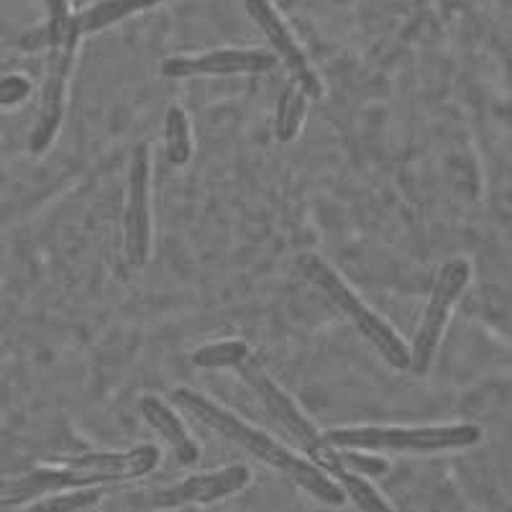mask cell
Returning <instances> with one entry per match:
<instances>
[{
    "label": "cell",
    "instance_id": "obj_18",
    "mask_svg": "<svg viewBox=\"0 0 512 512\" xmlns=\"http://www.w3.org/2000/svg\"><path fill=\"white\" fill-rule=\"evenodd\" d=\"M29 93H31V85L26 77L21 75L3 77V80H0V108L21 103V100L29 98Z\"/></svg>",
    "mask_w": 512,
    "mask_h": 512
},
{
    "label": "cell",
    "instance_id": "obj_5",
    "mask_svg": "<svg viewBox=\"0 0 512 512\" xmlns=\"http://www.w3.org/2000/svg\"><path fill=\"white\" fill-rule=\"evenodd\" d=\"M297 269L354 323L356 331L367 338L392 369H400V372L410 369V349L402 344V338L392 331L387 320H382L374 310L361 303V297H356V292L341 280V274L331 264L323 262L315 254H300L297 256Z\"/></svg>",
    "mask_w": 512,
    "mask_h": 512
},
{
    "label": "cell",
    "instance_id": "obj_4",
    "mask_svg": "<svg viewBox=\"0 0 512 512\" xmlns=\"http://www.w3.org/2000/svg\"><path fill=\"white\" fill-rule=\"evenodd\" d=\"M484 431L477 423L423 425V428H333L326 441L336 448L359 451H408V454H438V451H464L479 446Z\"/></svg>",
    "mask_w": 512,
    "mask_h": 512
},
{
    "label": "cell",
    "instance_id": "obj_15",
    "mask_svg": "<svg viewBox=\"0 0 512 512\" xmlns=\"http://www.w3.org/2000/svg\"><path fill=\"white\" fill-rule=\"evenodd\" d=\"M164 136H167V154L169 162L182 167L192 157V139H190V123L182 108L172 105L164 116Z\"/></svg>",
    "mask_w": 512,
    "mask_h": 512
},
{
    "label": "cell",
    "instance_id": "obj_1",
    "mask_svg": "<svg viewBox=\"0 0 512 512\" xmlns=\"http://www.w3.org/2000/svg\"><path fill=\"white\" fill-rule=\"evenodd\" d=\"M177 400L182 410L198 418L200 423L208 425L210 431L221 433L223 438H228L231 443L241 446L244 451H249L251 456H256L259 461L269 464L272 469L285 474L290 482H295L297 487L305 489L308 495H313L315 500L323 502V505L341 507L346 502V492L341 489V484L331 482L326 472H320L318 466L310 464V461L300 459L292 451H287L280 441H274L267 433L256 431L251 425H246L244 420L236 418L233 413H228L226 408L216 405L208 397L198 395L195 390H187V387H180L172 395Z\"/></svg>",
    "mask_w": 512,
    "mask_h": 512
},
{
    "label": "cell",
    "instance_id": "obj_6",
    "mask_svg": "<svg viewBox=\"0 0 512 512\" xmlns=\"http://www.w3.org/2000/svg\"><path fill=\"white\" fill-rule=\"evenodd\" d=\"M469 282H472V264L466 262L464 256L448 259L438 269L431 300H428V308H425L418 333L413 338V349H410V369L415 374H425L431 369L433 356L441 346L443 331H446V323L451 318V310H454L461 292L469 287Z\"/></svg>",
    "mask_w": 512,
    "mask_h": 512
},
{
    "label": "cell",
    "instance_id": "obj_14",
    "mask_svg": "<svg viewBox=\"0 0 512 512\" xmlns=\"http://www.w3.org/2000/svg\"><path fill=\"white\" fill-rule=\"evenodd\" d=\"M249 356V346L244 341H221V344H208L192 351V364L200 369H239Z\"/></svg>",
    "mask_w": 512,
    "mask_h": 512
},
{
    "label": "cell",
    "instance_id": "obj_9",
    "mask_svg": "<svg viewBox=\"0 0 512 512\" xmlns=\"http://www.w3.org/2000/svg\"><path fill=\"white\" fill-rule=\"evenodd\" d=\"M75 49L77 39L62 41V44H52V47H49L47 80H44V88H41L39 118H36L34 131H31L29 139V149L34 154L47 152V146L52 144L59 126H62L64 90H67L72 62H75Z\"/></svg>",
    "mask_w": 512,
    "mask_h": 512
},
{
    "label": "cell",
    "instance_id": "obj_7",
    "mask_svg": "<svg viewBox=\"0 0 512 512\" xmlns=\"http://www.w3.org/2000/svg\"><path fill=\"white\" fill-rule=\"evenodd\" d=\"M251 474L244 464L226 466L221 472L195 474L175 487H164L157 492H139V495L123 497L121 512H152V510H172L182 505H213L223 497L241 492L249 484Z\"/></svg>",
    "mask_w": 512,
    "mask_h": 512
},
{
    "label": "cell",
    "instance_id": "obj_19",
    "mask_svg": "<svg viewBox=\"0 0 512 512\" xmlns=\"http://www.w3.org/2000/svg\"><path fill=\"white\" fill-rule=\"evenodd\" d=\"M341 459H344L346 469H349V472H354V474H372V477H377V474L387 472V461L372 459V456L344 454V451H341Z\"/></svg>",
    "mask_w": 512,
    "mask_h": 512
},
{
    "label": "cell",
    "instance_id": "obj_13",
    "mask_svg": "<svg viewBox=\"0 0 512 512\" xmlns=\"http://www.w3.org/2000/svg\"><path fill=\"white\" fill-rule=\"evenodd\" d=\"M159 3H164V0H103L98 6L75 16L77 31H80V36L95 34V31L108 29V26L118 24V21L134 16V13L159 6Z\"/></svg>",
    "mask_w": 512,
    "mask_h": 512
},
{
    "label": "cell",
    "instance_id": "obj_8",
    "mask_svg": "<svg viewBox=\"0 0 512 512\" xmlns=\"http://www.w3.org/2000/svg\"><path fill=\"white\" fill-rule=\"evenodd\" d=\"M149 146L139 144L131 154L126 187V213H123V228H126V256L128 264L144 267L149 259V244H152V218H149Z\"/></svg>",
    "mask_w": 512,
    "mask_h": 512
},
{
    "label": "cell",
    "instance_id": "obj_2",
    "mask_svg": "<svg viewBox=\"0 0 512 512\" xmlns=\"http://www.w3.org/2000/svg\"><path fill=\"white\" fill-rule=\"evenodd\" d=\"M239 372L241 377H244V382L254 390V395L264 402V408L269 410V415L285 425L287 431H290V436L305 448V454L310 456V461L318 466L320 472L331 474V477L341 484L346 497H351L361 512H392V507L384 502V497L379 495L372 484L364 482L359 474L346 469L344 459H341V454L336 451V446H331V443L326 441V436H320L318 428L300 413V408L290 400V395L282 392L280 387L274 384V379L264 372V367L259 361L249 356V359L239 367Z\"/></svg>",
    "mask_w": 512,
    "mask_h": 512
},
{
    "label": "cell",
    "instance_id": "obj_12",
    "mask_svg": "<svg viewBox=\"0 0 512 512\" xmlns=\"http://www.w3.org/2000/svg\"><path fill=\"white\" fill-rule=\"evenodd\" d=\"M139 410H141V415H144L146 423L152 425L154 431H157L159 436L169 443V446H172V451H175V456L180 464H185V466L198 464V459H200L198 443L192 441L190 433H187V428L182 425V420L177 418V415L172 413V410H169L162 400H159V397H152V395L141 397Z\"/></svg>",
    "mask_w": 512,
    "mask_h": 512
},
{
    "label": "cell",
    "instance_id": "obj_11",
    "mask_svg": "<svg viewBox=\"0 0 512 512\" xmlns=\"http://www.w3.org/2000/svg\"><path fill=\"white\" fill-rule=\"evenodd\" d=\"M274 64L277 57L259 49H218L200 57L164 59L162 75L172 80L198 75H256V72H269Z\"/></svg>",
    "mask_w": 512,
    "mask_h": 512
},
{
    "label": "cell",
    "instance_id": "obj_10",
    "mask_svg": "<svg viewBox=\"0 0 512 512\" xmlns=\"http://www.w3.org/2000/svg\"><path fill=\"white\" fill-rule=\"evenodd\" d=\"M246 13L251 16L259 29L264 31V36L269 39L272 49L277 52V57L285 62L287 70L295 77V85L305 93V98H320L323 95V85H320L318 75L310 67L308 57L297 41L292 39V31L287 29V24L282 21V16L277 13V8L272 6V0H244Z\"/></svg>",
    "mask_w": 512,
    "mask_h": 512
},
{
    "label": "cell",
    "instance_id": "obj_3",
    "mask_svg": "<svg viewBox=\"0 0 512 512\" xmlns=\"http://www.w3.org/2000/svg\"><path fill=\"white\" fill-rule=\"evenodd\" d=\"M159 464L154 446H139L126 454H90L70 461L64 469H36L18 479L0 482V507L47 497L64 489H85L98 482H121L152 474Z\"/></svg>",
    "mask_w": 512,
    "mask_h": 512
},
{
    "label": "cell",
    "instance_id": "obj_17",
    "mask_svg": "<svg viewBox=\"0 0 512 512\" xmlns=\"http://www.w3.org/2000/svg\"><path fill=\"white\" fill-rule=\"evenodd\" d=\"M95 502H100L98 489H75V492H67V495L54 492L47 500L36 502L29 512H82L93 507Z\"/></svg>",
    "mask_w": 512,
    "mask_h": 512
},
{
    "label": "cell",
    "instance_id": "obj_16",
    "mask_svg": "<svg viewBox=\"0 0 512 512\" xmlns=\"http://www.w3.org/2000/svg\"><path fill=\"white\" fill-rule=\"evenodd\" d=\"M305 116V93L297 88L295 82L287 85L282 93L280 105H277V123H274V134L280 141H292L300 131V123Z\"/></svg>",
    "mask_w": 512,
    "mask_h": 512
}]
</instances>
